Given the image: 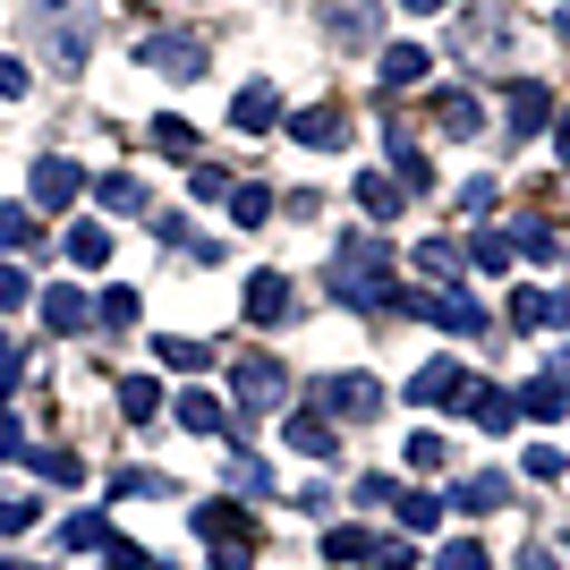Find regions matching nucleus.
Segmentation results:
<instances>
[{
  "label": "nucleus",
  "mask_w": 570,
  "mask_h": 570,
  "mask_svg": "<svg viewBox=\"0 0 570 570\" xmlns=\"http://www.w3.org/2000/svg\"><path fill=\"white\" fill-rule=\"evenodd\" d=\"M333 289L350 298V307L401 298V289H392V247H383V238H350V247H333Z\"/></svg>",
  "instance_id": "1"
},
{
  "label": "nucleus",
  "mask_w": 570,
  "mask_h": 570,
  "mask_svg": "<svg viewBox=\"0 0 570 570\" xmlns=\"http://www.w3.org/2000/svg\"><path fill=\"white\" fill-rule=\"evenodd\" d=\"M137 60L145 69H170V77H196L205 69V35H145Z\"/></svg>",
  "instance_id": "2"
},
{
  "label": "nucleus",
  "mask_w": 570,
  "mask_h": 570,
  "mask_svg": "<svg viewBox=\"0 0 570 570\" xmlns=\"http://www.w3.org/2000/svg\"><path fill=\"white\" fill-rule=\"evenodd\" d=\"M282 392H289V375L273 366V357H238V409H247V417H264Z\"/></svg>",
  "instance_id": "3"
},
{
  "label": "nucleus",
  "mask_w": 570,
  "mask_h": 570,
  "mask_svg": "<svg viewBox=\"0 0 570 570\" xmlns=\"http://www.w3.org/2000/svg\"><path fill=\"white\" fill-rule=\"evenodd\" d=\"M289 137L315 145V154H324V145H350V111H341V102H315V111L289 119Z\"/></svg>",
  "instance_id": "4"
},
{
  "label": "nucleus",
  "mask_w": 570,
  "mask_h": 570,
  "mask_svg": "<svg viewBox=\"0 0 570 570\" xmlns=\"http://www.w3.org/2000/svg\"><path fill=\"white\" fill-rule=\"evenodd\" d=\"M77 196H86V170L77 163H35V205H43V214L77 205Z\"/></svg>",
  "instance_id": "5"
},
{
  "label": "nucleus",
  "mask_w": 570,
  "mask_h": 570,
  "mask_svg": "<svg viewBox=\"0 0 570 570\" xmlns=\"http://www.w3.org/2000/svg\"><path fill=\"white\" fill-rule=\"evenodd\" d=\"M43 324H51V333H86V324H95L86 289H77V282H51L43 289Z\"/></svg>",
  "instance_id": "6"
},
{
  "label": "nucleus",
  "mask_w": 570,
  "mask_h": 570,
  "mask_svg": "<svg viewBox=\"0 0 570 570\" xmlns=\"http://www.w3.org/2000/svg\"><path fill=\"white\" fill-rule=\"evenodd\" d=\"M324 409H341V417H375L383 392H375L366 375H333V383H324Z\"/></svg>",
  "instance_id": "7"
},
{
  "label": "nucleus",
  "mask_w": 570,
  "mask_h": 570,
  "mask_svg": "<svg viewBox=\"0 0 570 570\" xmlns=\"http://www.w3.org/2000/svg\"><path fill=\"white\" fill-rule=\"evenodd\" d=\"M289 315V282L282 273H256V282H247V324H282Z\"/></svg>",
  "instance_id": "8"
},
{
  "label": "nucleus",
  "mask_w": 570,
  "mask_h": 570,
  "mask_svg": "<svg viewBox=\"0 0 570 570\" xmlns=\"http://www.w3.org/2000/svg\"><path fill=\"white\" fill-rule=\"evenodd\" d=\"M179 426L188 434H230V409H222L214 392H179Z\"/></svg>",
  "instance_id": "9"
},
{
  "label": "nucleus",
  "mask_w": 570,
  "mask_h": 570,
  "mask_svg": "<svg viewBox=\"0 0 570 570\" xmlns=\"http://www.w3.org/2000/svg\"><path fill=\"white\" fill-rule=\"evenodd\" d=\"M230 119H238V128H247V137H264V128L282 119V95H273V86H247V95L230 102Z\"/></svg>",
  "instance_id": "10"
},
{
  "label": "nucleus",
  "mask_w": 570,
  "mask_h": 570,
  "mask_svg": "<svg viewBox=\"0 0 570 570\" xmlns=\"http://www.w3.org/2000/svg\"><path fill=\"white\" fill-rule=\"evenodd\" d=\"M26 460L51 476V485H86V460L77 452H60V443H26Z\"/></svg>",
  "instance_id": "11"
},
{
  "label": "nucleus",
  "mask_w": 570,
  "mask_h": 570,
  "mask_svg": "<svg viewBox=\"0 0 570 570\" xmlns=\"http://www.w3.org/2000/svg\"><path fill=\"white\" fill-rule=\"evenodd\" d=\"M357 205L392 222V214H401V205H409V188H401V179H383V170H366V179H357Z\"/></svg>",
  "instance_id": "12"
},
{
  "label": "nucleus",
  "mask_w": 570,
  "mask_h": 570,
  "mask_svg": "<svg viewBox=\"0 0 570 570\" xmlns=\"http://www.w3.org/2000/svg\"><path fill=\"white\" fill-rule=\"evenodd\" d=\"M333 35L341 43H375V9L366 0H333Z\"/></svg>",
  "instance_id": "13"
},
{
  "label": "nucleus",
  "mask_w": 570,
  "mask_h": 570,
  "mask_svg": "<svg viewBox=\"0 0 570 570\" xmlns=\"http://www.w3.org/2000/svg\"><path fill=\"white\" fill-rule=\"evenodd\" d=\"M0 247H43V230H35V205H0Z\"/></svg>",
  "instance_id": "14"
},
{
  "label": "nucleus",
  "mask_w": 570,
  "mask_h": 570,
  "mask_svg": "<svg viewBox=\"0 0 570 570\" xmlns=\"http://www.w3.org/2000/svg\"><path fill=\"white\" fill-rule=\"evenodd\" d=\"M60 546H69V553H95V546H111L102 511H77V520H60Z\"/></svg>",
  "instance_id": "15"
},
{
  "label": "nucleus",
  "mask_w": 570,
  "mask_h": 570,
  "mask_svg": "<svg viewBox=\"0 0 570 570\" xmlns=\"http://www.w3.org/2000/svg\"><path fill=\"white\" fill-rule=\"evenodd\" d=\"M69 264H111V230H102V222H77L69 230Z\"/></svg>",
  "instance_id": "16"
},
{
  "label": "nucleus",
  "mask_w": 570,
  "mask_h": 570,
  "mask_svg": "<svg viewBox=\"0 0 570 570\" xmlns=\"http://www.w3.org/2000/svg\"><path fill=\"white\" fill-rule=\"evenodd\" d=\"M417 77H426V51H417V43H392V51H383V86H417Z\"/></svg>",
  "instance_id": "17"
},
{
  "label": "nucleus",
  "mask_w": 570,
  "mask_h": 570,
  "mask_svg": "<svg viewBox=\"0 0 570 570\" xmlns=\"http://www.w3.org/2000/svg\"><path fill=\"white\" fill-rule=\"evenodd\" d=\"M520 401H528V417H562L570 383H562V375H537V383H528V392H520Z\"/></svg>",
  "instance_id": "18"
},
{
  "label": "nucleus",
  "mask_w": 570,
  "mask_h": 570,
  "mask_svg": "<svg viewBox=\"0 0 570 570\" xmlns=\"http://www.w3.org/2000/svg\"><path fill=\"white\" fill-rule=\"evenodd\" d=\"M452 502H460V511H502V502H511V485H502V476H469Z\"/></svg>",
  "instance_id": "19"
},
{
  "label": "nucleus",
  "mask_w": 570,
  "mask_h": 570,
  "mask_svg": "<svg viewBox=\"0 0 570 570\" xmlns=\"http://www.w3.org/2000/svg\"><path fill=\"white\" fill-rule=\"evenodd\" d=\"M289 443H298V452H307V460H324V452H333V443H341V434L324 426V417H289Z\"/></svg>",
  "instance_id": "20"
},
{
  "label": "nucleus",
  "mask_w": 570,
  "mask_h": 570,
  "mask_svg": "<svg viewBox=\"0 0 570 570\" xmlns=\"http://www.w3.org/2000/svg\"><path fill=\"white\" fill-rule=\"evenodd\" d=\"M546 119V86H511V137H528Z\"/></svg>",
  "instance_id": "21"
},
{
  "label": "nucleus",
  "mask_w": 570,
  "mask_h": 570,
  "mask_svg": "<svg viewBox=\"0 0 570 570\" xmlns=\"http://www.w3.org/2000/svg\"><path fill=\"white\" fill-rule=\"evenodd\" d=\"M102 205H111V214H145V179L111 170V179H102Z\"/></svg>",
  "instance_id": "22"
},
{
  "label": "nucleus",
  "mask_w": 570,
  "mask_h": 570,
  "mask_svg": "<svg viewBox=\"0 0 570 570\" xmlns=\"http://www.w3.org/2000/svg\"><path fill=\"white\" fill-rule=\"evenodd\" d=\"M119 409H128V417H154V409H163V383L128 375V383H119Z\"/></svg>",
  "instance_id": "23"
},
{
  "label": "nucleus",
  "mask_w": 570,
  "mask_h": 570,
  "mask_svg": "<svg viewBox=\"0 0 570 570\" xmlns=\"http://www.w3.org/2000/svg\"><path fill=\"white\" fill-rule=\"evenodd\" d=\"M434 570H494V562H485L476 537H460V546H443V562H434Z\"/></svg>",
  "instance_id": "24"
},
{
  "label": "nucleus",
  "mask_w": 570,
  "mask_h": 570,
  "mask_svg": "<svg viewBox=\"0 0 570 570\" xmlns=\"http://www.w3.org/2000/svg\"><path fill=\"white\" fill-rule=\"evenodd\" d=\"M154 145H163V154H196V128L188 119H154Z\"/></svg>",
  "instance_id": "25"
},
{
  "label": "nucleus",
  "mask_w": 570,
  "mask_h": 570,
  "mask_svg": "<svg viewBox=\"0 0 570 570\" xmlns=\"http://www.w3.org/2000/svg\"><path fill=\"white\" fill-rule=\"evenodd\" d=\"M230 214H238V222H247V230H256V222H264V214H273V188H238V196H230Z\"/></svg>",
  "instance_id": "26"
},
{
  "label": "nucleus",
  "mask_w": 570,
  "mask_h": 570,
  "mask_svg": "<svg viewBox=\"0 0 570 570\" xmlns=\"http://www.w3.org/2000/svg\"><path fill=\"white\" fill-rule=\"evenodd\" d=\"M392 511H401L409 528H434V520H443V502H434V494H401V502H392Z\"/></svg>",
  "instance_id": "27"
},
{
  "label": "nucleus",
  "mask_w": 570,
  "mask_h": 570,
  "mask_svg": "<svg viewBox=\"0 0 570 570\" xmlns=\"http://www.w3.org/2000/svg\"><path fill=\"white\" fill-rule=\"evenodd\" d=\"M324 553H333V562H366V553H375V546H366L357 528H333V537H324Z\"/></svg>",
  "instance_id": "28"
},
{
  "label": "nucleus",
  "mask_w": 570,
  "mask_h": 570,
  "mask_svg": "<svg viewBox=\"0 0 570 570\" xmlns=\"http://www.w3.org/2000/svg\"><path fill=\"white\" fill-rule=\"evenodd\" d=\"M26 298H35V289H26V273H18V264H0V315H18Z\"/></svg>",
  "instance_id": "29"
},
{
  "label": "nucleus",
  "mask_w": 570,
  "mask_h": 570,
  "mask_svg": "<svg viewBox=\"0 0 570 570\" xmlns=\"http://www.w3.org/2000/svg\"><path fill=\"white\" fill-rule=\"evenodd\" d=\"M102 324H137V289H102Z\"/></svg>",
  "instance_id": "30"
},
{
  "label": "nucleus",
  "mask_w": 570,
  "mask_h": 570,
  "mask_svg": "<svg viewBox=\"0 0 570 570\" xmlns=\"http://www.w3.org/2000/svg\"><path fill=\"white\" fill-rule=\"evenodd\" d=\"M188 188H196V196H205V205H214V196H230V179H222V170H214V163H196V170H188Z\"/></svg>",
  "instance_id": "31"
},
{
  "label": "nucleus",
  "mask_w": 570,
  "mask_h": 570,
  "mask_svg": "<svg viewBox=\"0 0 570 570\" xmlns=\"http://www.w3.org/2000/svg\"><path fill=\"white\" fill-rule=\"evenodd\" d=\"M154 357H163V366H205V350H196V341H154Z\"/></svg>",
  "instance_id": "32"
},
{
  "label": "nucleus",
  "mask_w": 570,
  "mask_h": 570,
  "mask_svg": "<svg viewBox=\"0 0 570 570\" xmlns=\"http://www.w3.org/2000/svg\"><path fill=\"white\" fill-rule=\"evenodd\" d=\"M0 460H26V426L9 417V409H0Z\"/></svg>",
  "instance_id": "33"
},
{
  "label": "nucleus",
  "mask_w": 570,
  "mask_h": 570,
  "mask_svg": "<svg viewBox=\"0 0 570 570\" xmlns=\"http://www.w3.org/2000/svg\"><path fill=\"white\" fill-rule=\"evenodd\" d=\"M18 528H35V502H0V537H18Z\"/></svg>",
  "instance_id": "34"
},
{
  "label": "nucleus",
  "mask_w": 570,
  "mask_h": 570,
  "mask_svg": "<svg viewBox=\"0 0 570 570\" xmlns=\"http://www.w3.org/2000/svg\"><path fill=\"white\" fill-rule=\"evenodd\" d=\"M0 95H26V60H9V51H0Z\"/></svg>",
  "instance_id": "35"
},
{
  "label": "nucleus",
  "mask_w": 570,
  "mask_h": 570,
  "mask_svg": "<svg viewBox=\"0 0 570 570\" xmlns=\"http://www.w3.org/2000/svg\"><path fill=\"white\" fill-rule=\"evenodd\" d=\"M18 375H26V357L9 350V341H0V392H9V383H18Z\"/></svg>",
  "instance_id": "36"
},
{
  "label": "nucleus",
  "mask_w": 570,
  "mask_h": 570,
  "mask_svg": "<svg viewBox=\"0 0 570 570\" xmlns=\"http://www.w3.org/2000/svg\"><path fill=\"white\" fill-rule=\"evenodd\" d=\"M553 154H562V163H570V111H562V128H553Z\"/></svg>",
  "instance_id": "37"
},
{
  "label": "nucleus",
  "mask_w": 570,
  "mask_h": 570,
  "mask_svg": "<svg viewBox=\"0 0 570 570\" xmlns=\"http://www.w3.org/2000/svg\"><path fill=\"white\" fill-rule=\"evenodd\" d=\"M401 9H443V0H401Z\"/></svg>",
  "instance_id": "38"
},
{
  "label": "nucleus",
  "mask_w": 570,
  "mask_h": 570,
  "mask_svg": "<svg viewBox=\"0 0 570 570\" xmlns=\"http://www.w3.org/2000/svg\"><path fill=\"white\" fill-rule=\"evenodd\" d=\"M0 570H35V562H9V553H0Z\"/></svg>",
  "instance_id": "39"
}]
</instances>
